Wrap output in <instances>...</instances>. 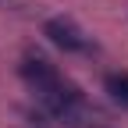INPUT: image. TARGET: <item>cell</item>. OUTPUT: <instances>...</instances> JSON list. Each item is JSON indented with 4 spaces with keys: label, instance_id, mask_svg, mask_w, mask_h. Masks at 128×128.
<instances>
[{
    "label": "cell",
    "instance_id": "cell-1",
    "mask_svg": "<svg viewBox=\"0 0 128 128\" xmlns=\"http://www.w3.org/2000/svg\"><path fill=\"white\" fill-rule=\"evenodd\" d=\"M18 75L32 86V92H43V89H50V86L60 82L57 68H54L50 60H43V57H25V60L18 64Z\"/></svg>",
    "mask_w": 128,
    "mask_h": 128
},
{
    "label": "cell",
    "instance_id": "cell-2",
    "mask_svg": "<svg viewBox=\"0 0 128 128\" xmlns=\"http://www.w3.org/2000/svg\"><path fill=\"white\" fill-rule=\"evenodd\" d=\"M43 32H46V39H50L54 46H60V50H68V54L86 50V36H82L78 25L68 22V18H50V22L43 25Z\"/></svg>",
    "mask_w": 128,
    "mask_h": 128
},
{
    "label": "cell",
    "instance_id": "cell-3",
    "mask_svg": "<svg viewBox=\"0 0 128 128\" xmlns=\"http://www.w3.org/2000/svg\"><path fill=\"white\" fill-rule=\"evenodd\" d=\"M107 92L114 96L121 107H128V71H114V75H107Z\"/></svg>",
    "mask_w": 128,
    "mask_h": 128
}]
</instances>
